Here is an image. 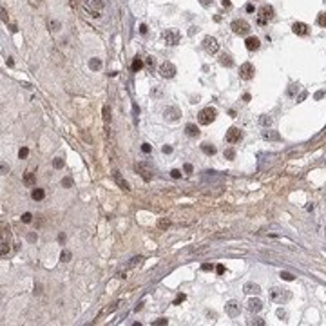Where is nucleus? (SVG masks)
Here are the masks:
<instances>
[{
  "mask_svg": "<svg viewBox=\"0 0 326 326\" xmlns=\"http://www.w3.org/2000/svg\"><path fill=\"white\" fill-rule=\"evenodd\" d=\"M2 20H4V24H7V11H5V7H2Z\"/></svg>",
  "mask_w": 326,
  "mask_h": 326,
  "instance_id": "43",
  "label": "nucleus"
},
{
  "mask_svg": "<svg viewBox=\"0 0 326 326\" xmlns=\"http://www.w3.org/2000/svg\"><path fill=\"white\" fill-rule=\"evenodd\" d=\"M142 261H143V257H140V255H138V257H132V259H131V263H127V266H125V268H134V266H138Z\"/></svg>",
  "mask_w": 326,
  "mask_h": 326,
  "instance_id": "25",
  "label": "nucleus"
},
{
  "mask_svg": "<svg viewBox=\"0 0 326 326\" xmlns=\"http://www.w3.org/2000/svg\"><path fill=\"white\" fill-rule=\"evenodd\" d=\"M292 31L299 36H306L310 33V27H308L306 24H303V22H295V24L292 26Z\"/></svg>",
  "mask_w": 326,
  "mask_h": 326,
  "instance_id": "13",
  "label": "nucleus"
},
{
  "mask_svg": "<svg viewBox=\"0 0 326 326\" xmlns=\"http://www.w3.org/2000/svg\"><path fill=\"white\" fill-rule=\"evenodd\" d=\"M221 5L223 7H230V0H221Z\"/></svg>",
  "mask_w": 326,
  "mask_h": 326,
  "instance_id": "55",
  "label": "nucleus"
},
{
  "mask_svg": "<svg viewBox=\"0 0 326 326\" xmlns=\"http://www.w3.org/2000/svg\"><path fill=\"white\" fill-rule=\"evenodd\" d=\"M27 2H29L33 7H36V5H40V4H42V0H27Z\"/></svg>",
  "mask_w": 326,
  "mask_h": 326,
  "instance_id": "50",
  "label": "nucleus"
},
{
  "mask_svg": "<svg viewBox=\"0 0 326 326\" xmlns=\"http://www.w3.org/2000/svg\"><path fill=\"white\" fill-rule=\"evenodd\" d=\"M169 321L167 319H158V321H154V326H163V324H167Z\"/></svg>",
  "mask_w": 326,
  "mask_h": 326,
  "instance_id": "42",
  "label": "nucleus"
},
{
  "mask_svg": "<svg viewBox=\"0 0 326 326\" xmlns=\"http://www.w3.org/2000/svg\"><path fill=\"white\" fill-rule=\"evenodd\" d=\"M163 40L167 42V45H178L181 35L178 29H167V31H163Z\"/></svg>",
  "mask_w": 326,
  "mask_h": 326,
  "instance_id": "7",
  "label": "nucleus"
},
{
  "mask_svg": "<svg viewBox=\"0 0 326 326\" xmlns=\"http://www.w3.org/2000/svg\"><path fill=\"white\" fill-rule=\"evenodd\" d=\"M203 47H205V51L210 53V54H214V53L219 51V44H217V40L214 36H205V38H203Z\"/></svg>",
  "mask_w": 326,
  "mask_h": 326,
  "instance_id": "9",
  "label": "nucleus"
},
{
  "mask_svg": "<svg viewBox=\"0 0 326 326\" xmlns=\"http://www.w3.org/2000/svg\"><path fill=\"white\" fill-rule=\"evenodd\" d=\"M169 225H170V223H169V219H161V221H159V228H167Z\"/></svg>",
  "mask_w": 326,
  "mask_h": 326,
  "instance_id": "45",
  "label": "nucleus"
},
{
  "mask_svg": "<svg viewBox=\"0 0 326 326\" xmlns=\"http://www.w3.org/2000/svg\"><path fill=\"white\" fill-rule=\"evenodd\" d=\"M159 76L161 78H174L176 76V65L172 62H163L159 65Z\"/></svg>",
  "mask_w": 326,
  "mask_h": 326,
  "instance_id": "8",
  "label": "nucleus"
},
{
  "mask_svg": "<svg viewBox=\"0 0 326 326\" xmlns=\"http://www.w3.org/2000/svg\"><path fill=\"white\" fill-rule=\"evenodd\" d=\"M31 198H33L35 201H42V199L45 198V192H44L42 188H33V192H31Z\"/></svg>",
  "mask_w": 326,
  "mask_h": 326,
  "instance_id": "21",
  "label": "nucleus"
},
{
  "mask_svg": "<svg viewBox=\"0 0 326 326\" xmlns=\"http://www.w3.org/2000/svg\"><path fill=\"white\" fill-rule=\"evenodd\" d=\"M225 158H226V159H234V158H236L234 149H226V150H225Z\"/></svg>",
  "mask_w": 326,
  "mask_h": 326,
  "instance_id": "34",
  "label": "nucleus"
},
{
  "mask_svg": "<svg viewBox=\"0 0 326 326\" xmlns=\"http://www.w3.org/2000/svg\"><path fill=\"white\" fill-rule=\"evenodd\" d=\"M219 64L225 65V67H232V65H234V62H232V58H230L228 54H221V56H219Z\"/></svg>",
  "mask_w": 326,
  "mask_h": 326,
  "instance_id": "22",
  "label": "nucleus"
},
{
  "mask_svg": "<svg viewBox=\"0 0 326 326\" xmlns=\"http://www.w3.org/2000/svg\"><path fill=\"white\" fill-rule=\"evenodd\" d=\"M163 152H165V154H170V152H172V147L165 145V147H163Z\"/></svg>",
  "mask_w": 326,
  "mask_h": 326,
  "instance_id": "53",
  "label": "nucleus"
},
{
  "mask_svg": "<svg viewBox=\"0 0 326 326\" xmlns=\"http://www.w3.org/2000/svg\"><path fill=\"white\" fill-rule=\"evenodd\" d=\"M247 11H248V13H254V11H255L254 4H247Z\"/></svg>",
  "mask_w": 326,
  "mask_h": 326,
  "instance_id": "52",
  "label": "nucleus"
},
{
  "mask_svg": "<svg viewBox=\"0 0 326 326\" xmlns=\"http://www.w3.org/2000/svg\"><path fill=\"white\" fill-rule=\"evenodd\" d=\"M142 150H143L145 154H149V152H150L152 149H150V145H149V143H143V145H142Z\"/></svg>",
  "mask_w": 326,
  "mask_h": 326,
  "instance_id": "47",
  "label": "nucleus"
},
{
  "mask_svg": "<svg viewBox=\"0 0 326 326\" xmlns=\"http://www.w3.org/2000/svg\"><path fill=\"white\" fill-rule=\"evenodd\" d=\"M225 308H226L228 317H237V315H239V312H241V306H239V303H237V301H228Z\"/></svg>",
  "mask_w": 326,
  "mask_h": 326,
  "instance_id": "12",
  "label": "nucleus"
},
{
  "mask_svg": "<svg viewBox=\"0 0 326 326\" xmlns=\"http://www.w3.org/2000/svg\"><path fill=\"white\" fill-rule=\"evenodd\" d=\"M261 308H263V303H261L259 299H250V301H248V310H250V312H259Z\"/></svg>",
  "mask_w": 326,
  "mask_h": 326,
  "instance_id": "19",
  "label": "nucleus"
},
{
  "mask_svg": "<svg viewBox=\"0 0 326 326\" xmlns=\"http://www.w3.org/2000/svg\"><path fill=\"white\" fill-rule=\"evenodd\" d=\"M317 24H319L321 27H326V13H321V15L317 16Z\"/></svg>",
  "mask_w": 326,
  "mask_h": 326,
  "instance_id": "30",
  "label": "nucleus"
},
{
  "mask_svg": "<svg viewBox=\"0 0 326 326\" xmlns=\"http://www.w3.org/2000/svg\"><path fill=\"white\" fill-rule=\"evenodd\" d=\"M241 138H243V132H241L237 127H230V129L226 131V142H228V143H239Z\"/></svg>",
  "mask_w": 326,
  "mask_h": 326,
  "instance_id": "10",
  "label": "nucleus"
},
{
  "mask_svg": "<svg viewBox=\"0 0 326 326\" xmlns=\"http://www.w3.org/2000/svg\"><path fill=\"white\" fill-rule=\"evenodd\" d=\"M170 176H172L174 180H180V178H181V170H178V169H174V170H170Z\"/></svg>",
  "mask_w": 326,
  "mask_h": 326,
  "instance_id": "40",
  "label": "nucleus"
},
{
  "mask_svg": "<svg viewBox=\"0 0 326 326\" xmlns=\"http://www.w3.org/2000/svg\"><path fill=\"white\" fill-rule=\"evenodd\" d=\"M163 114H165V118H167V120H170V121H176V120L181 116V112H180V109H178V107H167Z\"/></svg>",
  "mask_w": 326,
  "mask_h": 326,
  "instance_id": "14",
  "label": "nucleus"
},
{
  "mask_svg": "<svg viewBox=\"0 0 326 326\" xmlns=\"http://www.w3.org/2000/svg\"><path fill=\"white\" fill-rule=\"evenodd\" d=\"M259 121H261V125H265V127H270V125H272V118H270V116H263Z\"/></svg>",
  "mask_w": 326,
  "mask_h": 326,
  "instance_id": "31",
  "label": "nucleus"
},
{
  "mask_svg": "<svg viewBox=\"0 0 326 326\" xmlns=\"http://www.w3.org/2000/svg\"><path fill=\"white\" fill-rule=\"evenodd\" d=\"M263 136H265L266 140H281V136H279L277 132H272V131H265Z\"/></svg>",
  "mask_w": 326,
  "mask_h": 326,
  "instance_id": "24",
  "label": "nucleus"
},
{
  "mask_svg": "<svg viewBox=\"0 0 326 326\" xmlns=\"http://www.w3.org/2000/svg\"><path fill=\"white\" fill-rule=\"evenodd\" d=\"M60 259H62L64 263L71 261V252H69V250H62V254H60Z\"/></svg>",
  "mask_w": 326,
  "mask_h": 326,
  "instance_id": "27",
  "label": "nucleus"
},
{
  "mask_svg": "<svg viewBox=\"0 0 326 326\" xmlns=\"http://www.w3.org/2000/svg\"><path fill=\"white\" fill-rule=\"evenodd\" d=\"M248 324H255V326H265V321L263 319H259V317H255L252 321H248Z\"/></svg>",
  "mask_w": 326,
  "mask_h": 326,
  "instance_id": "37",
  "label": "nucleus"
},
{
  "mask_svg": "<svg viewBox=\"0 0 326 326\" xmlns=\"http://www.w3.org/2000/svg\"><path fill=\"white\" fill-rule=\"evenodd\" d=\"M89 67H91L93 71H100V69H102V60H98V58H91Z\"/></svg>",
  "mask_w": 326,
  "mask_h": 326,
  "instance_id": "23",
  "label": "nucleus"
},
{
  "mask_svg": "<svg viewBox=\"0 0 326 326\" xmlns=\"http://www.w3.org/2000/svg\"><path fill=\"white\" fill-rule=\"evenodd\" d=\"M243 292H245V293H259L261 288H259V285H255V283H247V285L243 286Z\"/></svg>",
  "mask_w": 326,
  "mask_h": 326,
  "instance_id": "18",
  "label": "nucleus"
},
{
  "mask_svg": "<svg viewBox=\"0 0 326 326\" xmlns=\"http://www.w3.org/2000/svg\"><path fill=\"white\" fill-rule=\"evenodd\" d=\"M82 7L91 15V16H102L103 9V0H82Z\"/></svg>",
  "mask_w": 326,
  "mask_h": 326,
  "instance_id": "1",
  "label": "nucleus"
},
{
  "mask_svg": "<svg viewBox=\"0 0 326 326\" xmlns=\"http://www.w3.org/2000/svg\"><path fill=\"white\" fill-rule=\"evenodd\" d=\"M216 272H217V275H223V274H225V266H223V265H217Z\"/></svg>",
  "mask_w": 326,
  "mask_h": 326,
  "instance_id": "41",
  "label": "nucleus"
},
{
  "mask_svg": "<svg viewBox=\"0 0 326 326\" xmlns=\"http://www.w3.org/2000/svg\"><path fill=\"white\" fill-rule=\"evenodd\" d=\"M60 27H62V24H60V22H56V20L49 22V29H51V31H60Z\"/></svg>",
  "mask_w": 326,
  "mask_h": 326,
  "instance_id": "28",
  "label": "nucleus"
},
{
  "mask_svg": "<svg viewBox=\"0 0 326 326\" xmlns=\"http://www.w3.org/2000/svg\"><path fill=\"white\" fill-rule=\"evenodd\" d=\"M216 109L214 107H205L199 110V114H198V121L201 123V125H210L214 120H216Z\"/></svg>",
  "mask_w": 326,
  "mask_h": 326,
  "instance_id": "3",
  "label": "nucleus"
},
{
  "mask_svg": "<svg viewBox=\"0 0 326 326\" xmlns=\"http://www.w3.org/2000/svg\"><path fill=\"white\" fill-rule=\"evenodd\" d=\"M254 72H255V69H254V65L250 62H245V64L239 67V76H241L243 80H252Z\"/></svg>",
  "mask_w": 326,
  "mask_h": 326,
  "instance_id": "11",
  "label": "nucleus"
},
{
  "mask_svg": "<svg viewBox=\"0 0 326 326\" xmlns=\"http://www.w3.org/2000/svg\"><path fill=\"white\" fill-rule=\"evenodd\" d=\"M53 167H54V169H64V159H62V158H56V159L53 161Z\"/></svg>",
  "mask_w": 326,
  "mask_h": 326,
  "instance_id": "35",
  "label": "nucleus"
},
{
  "mask_svg": "<svg viewBox=\"0 0 326 326\" xmlns=\"http://www.w3.org/2000/svg\"><path fill=\"white\" fill-rule=\"evenodd\" d=\"M245 45H247V49H248V51H257V49H259V45H261V42H259V38H257V36H248V38L245 40Z\"/></svg>",
  "mask_w": 326,
  "mask_h": 326,
  "instance_id": "15",
  "label": "nucleus"
},
{
  "mask_svg": "<svg viewBox=\"0 0 326 326\" xmlns=\"http://www.w3.org/2000/svg\"><path fill=\"white\" fill-rule=\"evenodd\" d=\"M24 183H26V185H33V183H35V174L27 172V174H26V178H24Z\"/></svg>",
  "mask_w": 326,
  "mask_h": 326,
  "instance_id": "29",
  "label": "nucleus"
},
{
  "mask_svg": "<svg viewBox=\"0 0 326 326\" xmlns=\"http://www.w3.org/2000/svg\"><path fill=\"white\" fill-rule=\"evenodd\" d=\"M199 2H201V5H205V7H207V5H210V4H212V0H199Z\"/></svg>",
  "mask_w": 326,
  "mask_h": 326,
  "instance_id": "56",
  "label": "nucleus"
},
{
  "mask_svg": "<svg viewBox=\"0 0 326 326\" xmlns=\"http://www.w3.org/2000/svg\"><path fill=\"white\" fill-rule=\"evenodd\" d=\"M116 306H118V304H112V306H109V308H105V310H103V314H109V312H112V310H116Z\"/></svg>",
  "mask_w": 326,
  "mask_h": 326,
  "instance_id": "51",
  "label": "nucleus"
},
{
  "mask_svg": "<svg viewBox=\"0 0 326 326\" xmlns=\"http://www.w3.org/2000/svg\"><path fill=\"white\" fill-rule=\"evenodd\" d=\"M22 221H24V223H31V221H33V216H31L29 212H26V214H22Z\"/></svg>",
  "mask_w": 326,
  "mask_h": 326,
  "instance_id": "39",
  "label": "nucleus"
},
{
  "mask_svg": "<svg viewBox=\"0 0 326 326\" xmlns=\"http://www.w3.org/2000/svg\"><path fill=\"white\" fill-rule=\"evenodd\" d=\"M201 150H203L207 156H214V154H216V147L212 143H201Z\"/></svg>",
  "mask_w": 326,
  "mask_h": 326,
  "instance_id": "20",
  "label": "nucleus"
},
{
  "mask_svg": "<svg viewBox=\"0 0 326 326\" xmlns=\"http://www.w3.org/2000/svg\"><path fill=\"white\" fill-rule=\"evenodd\" d=\"M62 185H64L65 188H71L72 185H74V183H72V178H69V176H67V178H64V180H62Z\"/></svg>",
  "mask_w": 326,
  "mask_h": 326,
  "instance_id": "32",
  "label": "nucleus"
},
{
  "mask_svg": "<svg viewBox=\"0 0 326 326\" xmlns=\"http://www.w3.org/2000/svg\"><path fill=\"white\" fill-rule=\"evenodd\" d=\"M140 33H142V35H145V33H147V26H145V24H142V26H140Z\"/></svg>",
  "mask_w": 326,
  "mask_h": 326,
  "instance_id": "54",
  "label": "nucleus"
},
{
  "mask_svg": "<svg viewBox=\"0 0 326 326\" xmlns=\"http://www.w3.org/2000/svg\"><path fill=\"white\" fill-rule=\"evenodd\" d=\"M145 64H147V67H150V69H152V67H154V58H152V56H150V58H147V60H145Z\"/></svg>",
  "mask_w": 326,
  "mask_h": 326,
  "instance_id": "44",
  "label": "nucleus"
},
{
  "mask_svg": "<svg viewBox=\"0 0 326 326\" xmlns=\"http://www.w3.org/2000/svg\"><path fill=\"white\" fill-rule=\"evenodd\" d=\"M214 266H212V263H203L201 265V270H212Z\"/></svg>",
  "mask_w": 326,
  "mask_h": 326,
  "instance_id": "46",
  "label": "nucleus"
},
{
  "mask_svg": "<svg viewBox=\"0 0 326 326\" xmlns=\"http://www.w3.org/2000/svg\"><path fill=\"white\" fill-rule=\"evenodd\" d=\"M103 118H105V120H110V110H109L107 107H103Z\"/></svg>",
  "mask_w": 326,
  "mask_h": 326,
  "instance_id": "48",
  "label": "nucleus"
},
{
  "mask_svg": "<svg viewBox=\"0 0 326 326\" xmlns=\"http://www.w3.org/2000/svg\"><path fill=\"white\" fill-rule=\"evenodd\" d=\"M112 178H114V181H116V183H118L121 188H125V190H131V185H129L127 181L123 180V178H120V172H118V170H114V172H112Z\"/></svg>",
  "mask_w": 326,
  "mask_h": 326,
  "instance_id": "17",
  "label": "nucleus"
},
{
  "mask_svg": "<svg viewBox=\"0 0 326 326\" xmlns=\"http://www.w3.org/2000/svg\"><path fill=\"white\" fill-rule=\"evenodd\" d=\"M134 169H136V172H138L145 181H150L152 176H154V169H152V165H150L149 161H140V163H136Z\"/></svg>",
  "mask_w": 326,
  "mask_h": 326,
  "instance_id": "5",
  "label": "nucleus"
},
{
  "mask_svg": "<svg viewBox=\"0 0 326 326\" xmlns=\"http://www.w3.org/2000/svg\"><path fill=\"white\" fill-rule=\"evenodd\" d=\"M290 297H292V293L285 288H272L270 290V299H272L274 303H277V304H283V303L290 301Z\"/></svg>",
  "mask_w": 326,
  "mask_h": 326,
  "instance_id": "4",
  "label": "nucleus"
},
{
  "mask_svg": "<svg viewBox=\"0 0 326 326\" xmlns=\"http://www.w3.org/2000/svg\"><path fill=\"white\" fill-rule=\"evenodd\" d=\"M142 67H143V62H142V60H140V58L136 56V58H134V62H132V71H134V72H138L140 69H142Z\"/></svg>",
  "mask_w": 326,
  "mask_h": 326,
  "instance_id": "26",
  "label": "nucleus"
},
{
  "mask_svg": "<svg viewBox=\"0 0 326 326\" xmlns=\"http://www.w3.org/2000/svg\"><path fill=\"white\" fill-rule=\"evenodd\" d=\"M181 301H185V293H180V295H178V299L174 301V304H180Z\"/></svg>",
  "mask_w": 326,
  "mask_h": 326,
  "instance_id": "49",
  "label": "nucleus"
},
{
  "mask_svg": "<svg viewBox=\"0 0 326 326\" xmlns=\"http://www.w3.org/2000/svg\"><path fill=\"white\" fill-rule=\"evenodd\" d=\"M230 27H232V31H234L236 35H248V33H250V24H248L247 20H243V18H236V20L230 24Z\"/></svg>",
  "mask_w": 326,
  "mask_h": 326,
  "instance_id": "6",
  "label": "nucleus"
},
{
  "mask_svg": "<svg viewBox=\"0 0 326 326\" xmlns=\"http://www.w3.org/2000/svg\"><path fill=\"white\" fill-rule=\"evenodd\" d=\"M185 132H187V136H190V138H198V136H199V129H198L194 123H187V125H185Z\"/></svg>",
  "mask_w": 326,
  "mask_h": 326,
  "instance_id": "16",
  "label": "nucleus"
},
{
  "mask_svg": "<svg viewBox=\"0 0 326 326\" xmlns=\"http://www.w3.org/2000/svg\"><path fill=\"white\" fill-rule=\"evenodd\" d=\"M192 170H194V167H192L190 163H185V165H183V172H185V174H192Z\"/></svg>",
  "mask_w": 326,
  "mask_h": 326,
  "instance_id": "38",
  "label": "nucleus"
},
{
  "mask_svg": "<svg viewBox=\"0 0 326 326\" xmlns=\"http://www.w3.org/2000/svg\"><path fill=\"white\" fill-rule=\"evenodd\" d=\"M279 275H281V279H285V281H293V279H295V277H293L290 272H281Z\"/></svg>",
  "mask_w": 326,
  "mask_h": 326,
  "instance_id": "33",
  "label": "nucleus"
},
{
  "mask_svg": "<svg viewBox=\"0 0 326 326\" xmlns=\"http://www.w3.org/2000/svg\"><path fill=\"white\" fill-rule=\"evenodd\" d=\"M27 154H29V150H27L26 147H22V149L18 150V158H20V159H24V158H27Z\"/></svg>",
  "mask_w": 326,
  "mask_h": 326,
  "instance_id": "36",
  "label": "nucleus"
},
{
  "mask_svg": "<svg viewBox=\"0 0 326 326\" xmlns=\"http://www.w3.org/2000/svg\"><path fill=\"white\" fill-rule=\"evenodd\" d=\"M272 18H274V7H272V5H268V4L261 5V7H259V11H257V24L265 26V24H268Z\"/></svg>",
  "mask_w": 326,
  "mask_h": 326,
  "instance_id": "2",
  "label": "nucleus"
}]
</instances>
